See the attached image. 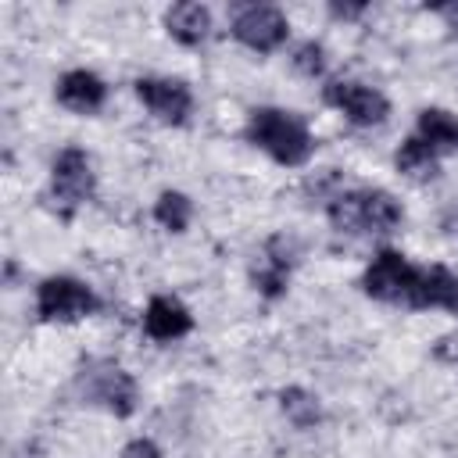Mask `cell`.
<instances>
[{"instance_id": "cell-10", "label": "cell", "mask_w": 458, "mask_h": 458, "mask_svg": "<svg viewBox=\"0 0 458 458\" xmlns=\"http://www.w3.org/2000/svg\"><path fill=\"white\" fill-rule=\"evenodd\" d=\"M290 265H293V258H290L286 240H283V236H272V240L265 243V250H261L254 272H250L254 290H258L261 297H268V301L283 297V293H286V283H290Z\"/></svg>"}, {"instance_id": "cell-9", "label": "cell", "mask_w": 458, "mask_h": 458, "mask_svg": "<svg viewBox=\"0 0 458 458\" xmlns=\"http://www.w3.org/2000/svg\"><path fill=\"white\" fill-rule=\"evenodd\" d=\"M57 104H64L68 111H79V114H93L104 107L107 100V86L97 72H86V68H72L57 79Z\"/></svg>"}, {"instance_id": "cell-16", "label": "cell", "mask_w": 458, "mask_h": 458, "mask_svg": "<svg viewBox=\"0 0 458 458\" xmlns=\"http://www.w3.org/2000/svg\"><path fill=\"white\" fill-rule=\"evenodd\" d=\"M279 408H283V415H286L297 429H311V426H318V419H322L318 397H315L311 390H304V386H286V390H279Z\"/></svg>"}, {"instance_id": "cell-4", "label": "cell", "mask_w": 458, "mask_h": 458, "mask_svg": "<svg viewBox=\"0 0 458 458\" xmlns=\"http://www.w3.org/2000/svg\"><path fill=\"white\" fill-rule=\"evenodd\" d=\"M419 268L401 254V250H379L365 276H361V290L376 301H390V304H408L411 290H415Z\"/></svg>"}, {"instance_id": "cell-13", "label": "cell", "mask_w": 458, "mask_h": 458, "mask_svg": "<svg viewBox=\"0 0 458 458\" xmlns=\"http://www.w3.org/2000/svg\"><path fill=\"white\" fill-rule=\"evenodd\" d=\"M419 140H426L433 150H458V118L444 107L419 111Z\"/></svg>"}, {"instance_id": "cell-22", "label": "cell", "mask_w": 458, "mask_h": 458, "mask_svg": "<svg viewBox=\"0 0 458 458\" xmlns=\"http://www.w3.org/2000/svg\"><path fill=\"white\" fill-rule=\"evenodd\" d=\"M329 14L333 18H361L365 4H329Z\"/></svg>"}, {"instance_id": "cell-23", "label": "cell", "mask_w": 458, "mask_h": 458, "mask_svg": "<svg viewBox=\"0 0 458 458\" xmlns=\"http://www.w3.org/2000/svg\"><path fill=\"white\" fill-rule=\"evenodd\" d=\"M444 311H451V315H458V276L451 279V286H447V293H444V304H440Z\"/></svg>"}, {"instance_id": "cell-11", "label": "cell", "mask_w": 458, "mask_h": 458, "mask_svg": "<svg viewBox=\"0 0 458 458\" xmlns=\"http://www.w3.org/2000/svg\"><path fill=\"white\" fill-rule=\"evenodd\" d=\"M143 329L154 340H179L193 329V315L175 297H150V304L143 311Z\"/></svg>"}, {"instance_id": "cell-17", "label": "cell", "mask_w": 458, "mask_h": 458, "mask_svg": "<svg viewBox=\"0 0 458 458\" xmlns=\"http://www.w3.org/2000/svg\"><path fill=\"white\" fill-rule=\"evenodd\" d=\"M404 218L401 204L386 190H365V233H390Z\"/></svg>"}, {"instance_id": "cell-2", "label": "cell", "mask_w": 458, "mask_h": 458, "mask_svg": "<svg viewBox=\"0 0 458 458\" xmlns=\"http://www.w3.org/2000/svg\"><path fill=\"white\" fill-rule=\"evenodd\" d=\"M93 197V165L82 147H64L54 157L50 168V204L61 218H72V211Z\"/></svg>"}, {"instance_id": "cell-20", "label": "cell", "mask_w": 458, "mask_h": 458, "mask_svg": "<svg viewBox=\"0 0 458 458\" xmlns=\"http://www.w3.org/2000/svg\"><path fill=\"white\" fill-rule=\"evenodd\" d=\"M433 358L458 369V333H444V336L433 344Z\"/></svg>"}, {"instance_id": "cell-21", "label": "cell", "mask_w": 458, "mask_h": 458, "mask_svg": "<svg viewBox=\"0 0 458 458\" xmlns=\"http://www.w3.org/2000/svg\"><path fill=\"white\" fill-rule=\"evenodd\" d=\"M122 458H161V447L154 440H147V437H136V440H129L122 447Z\"/></svg>"}, {"instance_id": "cell-7", "label": "cell", "mask_w": 458, "mask_h": 458, "mask_svg": "<svg viewBox=\"0 0 458 458\" xmlns=\"http://www.w3.org/2000/svg\"><path fill=\"white\" fill-rule=\"evenodd\" d=\"M322 97H326V104H333L336 111H344L347 122H354V125H379L390 114V100L379 89H372L365 82H354V79H333V82H326L322 86Z\"/></svg>"}, {"instance_id": "cell-15", "label": "cell", "mask_w": 458, "mask_h": 458, "mask_svg": "<svg viewBox=\"0 0 458 458\" xmlns=\"http://www.w3.org/2000/svg\"><path fill=\"white\" fill-rule=\"evenodd\" d=\"M326 215L340 233H365V190H347L329 197Z\"/></svg>"}, {"instance_id": "cell-6", "label": "cell", "mask_w": 458, "mask_h": 458, "mask_svg": "<svg viewBox=\"0 0 458 458\" xmlns=\"http://www.w3.org/2000/svg\"><path fill=\"white\" fill-rule=\"evenodd\" d=\"M82 390H86L89 401L104 404V408H107L111 415H118V419H125V415L136 411V379H132L125 369H118L114 361H97V365H89V369L82 372Z\"/></svg>"}, {"instance_id": "cell-5", "label": "cell", "mask_w": 458, "mask_h": 458, "mask_svg": "<svg viewBox=\"0 0 458 458\" xmlns=\"http://www.w3.org/2000/svg\"><path fill=\"white\" fill-rule=\"evenodd\" d=\"M233 36H236L243 47L258 50V54H272L276 47L286 43L290 21H286V14H283L279 7H272V4H247V7H240L236 18H233Z\"/></svg>"}, {"instance_id": "cell-1", "label": "cell", "mask_w": 458, "mask_h": 458, "mask_svg": "<svg viewBox=\"0 0 458 458\" xmlns=\"http://www.w3.org/2000/svg\"><path fill=\"white\" fill-rule=\"evenodd\" d=\"M247 140L254 147H261L272 161L297 168L311 157L315 140L308 132V122L297 111H283V107H258L247 118Z\"/></svg>"}, {"instance_id": "cell-8", "label": "cell", "mask_w": 458, "mask_h": 458, "mask_svg": "<svg viewBox=\"0 0 458 458\" xmlns=\"http://www.w3.org/2000/svg\"><path fill=\"white\" fill-rule=\"evenodd\" d=\"M136 97L165 125H182L190 118V111H193V93H190V86L182 79H165V75L136 79Z\"/></svg>"}, {"instance_id": "cell-14", "label": "cell", "mask_w": 458, "mask_h": 458, "mask_svg": "<svg viewBox=\"0 0 458 458\" xmlns=\"http://www.w3.org/2000/svg\"><path fill=\"white\" fill-rule=\"evenodd\" d=\"M394 165H397V172H404L408 179H433V175H437V150H433L426 140L411 136V140H404V143L397 147Z\"/></svg>"}, {"instance_id": "cell-18", "label": "cell", "mask_w": 458, "mask_h": 458, "mask_svg": "<svg viewBox=\"0 0 458 458\" xmlns=\"http://www.w3.org/2000/svg\"><path fill=\"white\" fill-rule=\"evenodd\" d=\"M154 218H157V225H165L168 233H182V229L190 225V218H193V204H190L186 193L165 190V193L157 197V204H154Z\"/></svg>"}, {"instance_id": "cell-3", "label": "cell", "mask_w": 458, "mask_h": 458, "mask_svg": "<svg viewBox=\"0 0 458 458\" xmlns=\"http://www.w3.org/2000/svg\"><path fill=\"white\" fill-rule=\"evenodd\" d=\"M36 311L43 322H79L97 311V297L75 276H50L36 290Z\"/></svg>"}, {"instance_id": "cell-12", "label": "cell", "mask_w": 458, "mask_h": 458, "mask_svg": "<svg viewBox=\"0 0 458 458\" xmlns=\"http://www.w3.org/2000/svg\"><path fill=\"white\" fill-rule=\"evenodd\" d=\"M165 29L175 43L182 47H200L211 32V11L197 0H182V4H172L165 11Z\"/></svg>"}, {"instance_id": "cell-19", "label": "cell", "mask_w": 458, "mask_h": 458, "mask_svg": "<svg viewBox=\"0 0 458 458\" xmlns=\"http://www.w3.org/2000/svg\"><path fill=\"white\" fill-rule=\"evenodd\" d=\"M293 64H297V72H304V75H322V68H326V50L315 43V39H308V43H301L297 50H293Z\"/></svg>"}]
</instances>
